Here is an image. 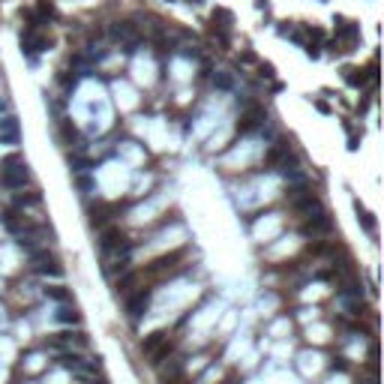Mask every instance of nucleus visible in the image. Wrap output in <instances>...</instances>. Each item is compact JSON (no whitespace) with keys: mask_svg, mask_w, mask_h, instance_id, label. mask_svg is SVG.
I'll return each instance as SVG.
<instances>
[{"mask_svg":"<svg viewBox=\"0 0 384 384\" xmlns=\"http://www.w3.org/2000/svg\"><path fill=\"white\" fill-rule=\"evenodd\" d=\"M165 384H183L180 378H165Z\"/></svg>","mask_w":384,"mask_h":384,"instance_id":"5701e85b","label":"nucleus"},{"mask_svg":"<svg viewBox=\"0 0 384 384\" xmlns=\"http://www.w3.org/2000/svg\"><path fill=\"white\" fill-rule=\"evenodd\" d=\"M126 300V315H129V321H138L144 312H147V306H150V288H138V291H132L129 297H123Z\"/></svg>","mask_w":384,"mask_h":384,"instance_id":"7ed1b4c3","label":"nucleus"},{"mask_svg":"<svg viewBox=\"0 0 384 384\" xmlns=\"http://www.w3.org/2000/svg\"><path fill=\"white\" fill-rule=\"evenodd\" d=\"M57 321H63V324H81V312L75 309V306L63 303L60 309H57Z\"/></svg>","mask_w":384,"mask_h":384,"instance_id":"4468645a","label":"nucleus"},{"mask_svg":"<svg viewBox=\"0 0 384 384\" xmlns=\"http://www.w3.org/2000/svg\"><path fill=\"white\" fill-rule=\"evenodd\" d=\"M48 48V39H42L39 33H36L33 27L27 30V33H21V51L27 54V57H36L39 51H45Z\"/></svg>","mask_w":384,"mask_h":384,"instance_id":"423d86ee","label":"nucleus"},{"mask_svg":"<svg viewBox=\"0 0 384 384\" xmlns=\"http://www.w3.org/2000/svg\"><path fill=\"white\" fill-rule=\"evenodd\" d=\"M213 84L222 87V90H231V78H228L225 72H216V75H213Z\"/></svg>","mask_w":384,"mask_h":384,"instance_id":"412c9836","label":"nucleus"},{"mask_svg":"<svg viewBox=\"0 0 384 384\" xmlns=\"http://www.w3.org/2000/svg\"><path fill=\"white\" fill-rule=\"evenodd\" d=\"M51 345L54 348H87V336L84 333H72V330H66V333H60L57 339H51Z\"/></svg>","mask_w":384,"mask_h":384,"instance_id":"1a4fd4ad","label":"nucleus"},{"mask_svg":"<svg viewBox=\"0 0 384 384\" xmlns=\"http://www.w3.org/2000/svg\"><path fill=\"white\" fill-rule=\"evenodd\" d=\"M45 297H51V300H57V303H66V300H69V291L60 288V285H54V288H45Z\"/></svg>","mask_w":384,"mask_h":384,"instance_id":"aec40b11","label":"nucleus"},{"mask_svg":"<svg viewBox=\"0 0 384 384\" xmlns=\"http://www.w3.org/2000/svg\"><path fill=\"white\" fill-rule=\"evenodd\" d=\"M336 39H345V42H354L357 39V24H351V21H336Z\"/></svg>","mask_w":384,"mask_h":384,"instance_id":"ddd939ff","label":"nucleus"},{"mask_svg":"<svg viewBox=\"0 0 384 384\" xmlns=\"http://www.w3.org/2000/svg\"><path fill=\"white\" fill-rule=\"evenodd\" d=\"M39 12H42V15H48V18H54V15H57V12H54V6L48 3V0H39Z\"/></svg>","mask_w":384,"mask_h":384,"instance_id":"4be33fe9","label":"nucleus"},{"mask_svg":"<svg viewBox=\"0 0 384 384\" xmlns=\"http://www.w3.org/2000/svg\"><path fill=\"white\" fill-rule=\"evenodd\" d=\"M330 228H333V219H330V216L318 207V210H315V216L309 213V219H306V222L300 225V231H303L306 237H318V234H327Z\"/></svg>","mask_w":384,"mask_h":384,"instance_id":"f03ea898","label":"nucleus"},{"mask_svg":"<svg viewBox=\"0 0 384 384\" xmlns=\"http://www.w3.org/2000/svg\"><path fill=\"white\" fill-rule=\"evenodd\" d=\"M345 81L354 84V87H363L366 84V75H363V69H345Z\"/></svg>","mask_w":384,"mask_h":384,"instance_id":"f3484780","label":"nucleus"},{"mask_svg":"<svg viewBox=\"0 0 384 384\" xmlns=\"http://www.w3.org/2000/svg\"><path fill=\"white\" fill-rule=\"evenodd\" d=\"M0 111H3V102H0Z\"/></svg>","mask_w":384,"mask_h":384,"instance_id":"b1692460","label":"nucleus"},{"mask_svg":"<svg viewBox=\"0 0 384 384\" xmlns=\"http://www.w3.org/2000/svg\"><path fill=\"white\" fill-rule=\"evenodd\" d=\"M21 141V129L15 117H0V144H18Z\"/></svg>","mask_w":384,"mask_h":384,"instance_id":"6e6552de","label":"nucleus"},{"mask_svg":"<svg viewBox=\"0 0 384 384\" xmlns=\"http://www.w3.org/2000/svg\"><path fill=\"white\" fill-rule=\"evenodd\" d=\"M3 228H6V231H12V234H24V231H30V228H33V222H30L27 216H21V213L12 207V210L3 213Z\"/></svg>","mask_w":384,"mask_h":384,"instance_id":"0eeeda50","label":"nucleus"},{"mask_svg":"<svg viewBox=\"0 0 384 384\" xmlns=\"http://www.w3.org/2000/svg\"><path fill=\"white\" fill-rule=\"evenodd\" d=\"M27 180H30V174H27V162L18 165V168H9V171H0V183H3L6 189H24Z\"/></svg>","mask_w":384,"mask_h":384,"instance_id":"39448f33","label":"nucleus"},{"mask_svg":"<svg viewBox=\"0 0 384 384\" xmlns=\"http://www.w3.org/2000/svg\"><path fill=\"white\" fill-rule=\"evenodd\" d=\"M165 339H168V333H165V330H153V333L141 342V351H144V354H153V351H156Z\"/></svg>","mask_w":384,"mask_h":384,"instance_id":"f8f14e48","label":"nucleus"},{"mask_svg":"<svg viewBox=\"0 0 384 384\" xmlns=\"http://www.w3.org/2000/svg\"><path fill=\"white\" fill-rule=\"evenodd\" d=\"M30 264H33V270L39 273V276H63L60 261H57L48 249H33V252H30Z\"/></svg>","mask_w":384,"mask_h":384,"instance_id":"f257e3e1","label":"nucleus"},{"mask_svg":"<svg viewBox=\"0 0 384 384\" xmlns=\"http://www.w3.org/2000/svg\"><path fill=\"white\" fill-rule=\"evenodd\" d=\"M357 219L363 222V228H366V231H369V234L375 231V219H372V213H369V210H363L360 204H357Z\"/></svg>","mask_w":384,"mask_h":384,"instance_id":"6ab92c4d","label":"nucleus"},{"mask_svg":"<svg viewBox=\"0 0 384 384\" xmlns=\"http://www.w3.org/2000/svg\"><path fill=\"white\" fill-rule=\"evenodd\" d=\"M18 165H24V156H21V153H9V156L0 159V171H9V168H18Z\"/></svg>","mask_w":384,"mask_h":384,"instance_id":"dca6fc26","label":"nucleus"},{"mask_svg":"<svg viewBox=\"0 0 384 384\" xmlns=\"http://www.w3.org/2000/svg\"><path fill=\"white\" fill-rule=\"evenodd\" d=\"M138 282H141V273H126V276H120L117 282H114V294L117 297H129Z\"/></svg>","mask_w":384,"mask_h":384,"instance_id":"9d476101","label":"nucleus"},{"mask_svg":"<svg viewBox=\"0 0 384 384\" xmlns=\"http://www.w3.org/2000/svg\"><path fill=\"white\" fill-rule=\"evenodd\" d=\"M183 258V252H171V255H162V258H156V261H153L150 267H147V270L141 273V276H150V279H165L171 270H174V264Z\"/></svg>","mask_w":384,"mask_h":384,"instance_id":"20e7f679","label":"nucleus"},{"mask_svg":"<svg viewBox=\"0 0 384 384\" xmlns=\"http://www.w3.org/2000/svg\"><path fill=\"white\" fill-rule=\"evenodd\" d=\"M111 36H114V39H129V36H132V24L129 21H114L111 24Z\"/></svg>","mask_w":384,"mask_h":384,"instance_id":"2eb2a0df","label":"nucleus"},{"mask_svg":"<svg viewBox=\"0 0 384 384\" xmlns=\"http://www.w3.org/2000/svg\"><path fill=\"white\" fill-rule=\"evenodd\" d=\"M261 120H264V111H261V108H249L243 117L237 120V129H240V132H249V129L261 126Z\"/></svg>","mask_w":384,"mask_h":384,"instance_id":"9b49d317","label":"nucleus"},{"mask_svg":"<svg viewBox=\"0 0 384 384\" xmlns=\"http://www.w3.org/2000/svg\"><path fill=\"white\" fill-rule=\"evenodd\" d=\"M27 204H39V192H21V195H15V207H27Z\"/></svg>","mask_w":384,"mask_h":384,"instance_id":"a211bd4d","label":"nucleus"}]
</instances>
